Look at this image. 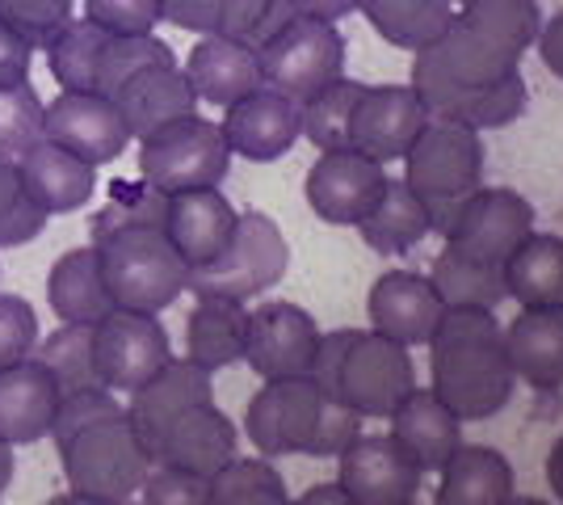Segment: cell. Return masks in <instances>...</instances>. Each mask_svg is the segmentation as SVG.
Listing matches in <instances>:
<instances>
[{"label": "cell", "instance_id": "6da1fadb", "mask_svg": "<svg viewBox=\"0 0 563 505\" xmlns=\"http://www.w3.org/2000/svg\"><path fill=\"white\" fill-rule=\"evenodd\" d=\"M542 25L539 0H463L454 22L417 51L412 89L433 119L496 131L526 114L521 59Z\"/></svg>", "mask_w": 563, "mask_h": 505}, {"label": "cell", "instance_id": "7a4b0ae2", "mask_svg": "<svg viewBox=\"0 0 563 505\" xmlns=\"http://www.w3.org/2000/svg\"><path fill=\"white\" fill-rule=\"evenodd\" d=\"M433 396L459 421H488L514 400L505 325L488 308H446L429 337Z\"/></svg>", "mask_w": 563, "mask_h": 505}, {"label": "cell", "instance_id": "3957f363", "mask_svg": "<svg viewBox=\"0 0 563 505\" xmlns=\"http://www.w3.org/2000/svg\"><path fill=\"white\" fill-rule=\"evenodd\" d=\"M249 442L257 455H311L332 459L362 433V417L336 405L311 375L295 380H265L244 413Z\"/></svg>", "mask_w": 563, "mask_h": 505}, {"label": "cell", "instance_id": "277c9868", "mask_svg": "<svg viewBox=\"0 0 563 505\" xmlns=\"http://www.w3.org/2000/svg\"><path fill=\"white\" fill-rule=\"evenodd\" d=\"M311 380L329 392L336 405L366 417H391L396 405L417 387L412 354L375 329H332L320 337V354Z\"/></svg>", "mask_w": 563, "mask_h": 505}, {"label": "cell", "instance_id": "5b68a950", "mask_svg": "<svg viewBox=\"0 0 563 505\" xmlns=\"http://www.w3.org/2000/svg\"><path fill=\"white\" fill-rule=\"evenodd\" d=\"M404 161V182L429 211V223L446 237L459 207L484 186V144L479 131H471L454 119H433L417 131Z\"/></svg>", "mask_w": 563, "mask_h": 505}, {"label": "cell", "instance_id": "8992f818", "mask_svg": "<svg viewBox=\"0 0 563 505\" xmlns=\"http://www.w3.org/2000/svg\"><path fill=\"white\" fill-rule=\"evenodd\" d=\"M93 249L101 257L106 287L114 295V308L161 316L189 287V265L181 262V253L173 249L161 223L118 228L93 241Z\"/></svg>", "mask_w": 563, "mask_h": 505}, {"label": "cell", "instance_id": "52a82bcc", "mask_svg": "<svg viewBox=\"0 0 563 505\" xmlns=\"http://www.w3.org/2000/svg\"><path fill=\"white\" fill-rule=\"evenodd\" d=\"M55 447H59V468L68 476V488L114 497V502H131L147 481V472L156 468L126 409L64 433Z\"/></svg>", "mask_w": 563, "mask_h": 505}, {"label": "cell", "instance_id": "ba28073f", "mask_svg": "<svg viewBox=\"0 0 563 505\" xmlns=\"http://www.w3.org/2000/svg\"><path fill=\"white\" fill-rule=\"evenodd\" d=\"M286 265H290V249H286L278 223L265 211H240L232 241L223 244V253L214 262L189 270L186 290L249 304L269 287H278Z\"/></svg>", "mask_w": 563, "mask_h": 505}, {"label": "cell", "instance_id": "9c48e42d", "mask_svg": "<svg viewBox=\"0 0 563 505\" xmlns=\"http://www.w3.org/2000/svg\"><path fill=\"white\" fill-rule=\"evenodd\" d=\"M228 168H232V147L219 122L198 119V110L140 140V177L161 194L219 186Z\"/></svg>", "mask_w": 563, "mask_h": 505}, {"label": "cell", "instance_id": "30bf717a", "mask_svg": "<svg viewBox=\"0 0 563 505\" xmlns=\"http://www.w3.org/2000/svg\"><path fill=\"white\" fill-rule=\"evenodd\" d=\"M257 64L261 85H269L282 97L303 106L307 97H316L320 89H329L336 76H345V39H341L336 22L295 13L265 47H257Z\"/></svg>", "mask_w": 563, "mask_h": 505}, {"label": "cell", "instance_id": "8fae6325", "mask_svg": "<svg viewBox=\"0 0 563 505\" xmlns=\"http://www.w3.org/2000/svg\"><path fill=\"white\" fill-rule=\"evenodd\" d=\"M173 362L168 329L152 312L114 308L93 325V366L110 392H135Z\"/></svg>", "mask_w": 563, "mask_h": 505}, {"label": "cell", "instance_id": "7c38bea8", "mask_svg": "<svg viewBox=\"0 0 563 505\" xmlns=\"http://www.w3.org/2000/svg\"><path fill=\"white\" fill-rule=\"evenodd\" d=\"M320 325L316 316L290 304V299H269L249 312V341H244V362L261 380H295L311 375L316 354H320Z\"/></svg>", "mask_w": 563, "mask_h": 505}, {"label": "cell", "instance_id": "4fadbf2b", "mask_svg": "<svg viewBox=\"0 0 563 505\" xmlns=\"http://www.w3.org/2000/svg\"><path fill=\"white\" fill-rule=\"evenodd\" d=\"M43 140L68 147L71 156H80V161H89L93 168H101L126 152L131 131H126L118 106L106 94H93V89H64L55 101H47Z\"/></svg>", "mask_w": 563, "mask_h": 505}, {"label": "cell", "instance_id": "5bb4252c", "mask_svg": "<svg viewBox=\"0 0 563 505\" xmlns=\"http://www.w3.org/2000/svg\"><path fill=\"white\" fill-rule=\"evenodd\" d=\"M429 122V110L412 85H362L350 119V147L378 165L399 161Z\"/></svg>", "mask_w": 563, "mask_h": 505}, {"label": "cell", "instance_id": "9a60e30c", "mask_svg": "<svg viewBox=\"0 0 563 505\" xmlns=\"http://www.w3.org/2000/svg\"><path fill=\"white\" fill-rule=\"evenodd\" d=\"M383 186H387V173L371 156L353 147L320 152V161L307 173V207L332 228H357L362 216L375 207Z\"/></svg>", "mask_w": 563, "mask_h": 505}, {"label": "cell", "instance_id": "2e32d148", "mask_svg": "<svg viewBox=\"0 0 563 505\" xmlns=\"http://www.w3.org/2000/svg\"><path fill=\"white\" fill-rule=\"evenodd\" d=\"M336 484L357 505H408L421 493V468L399 451L391 433H357L341 451Z\"/></svg>", "mask_w": 563, "mask_h": 505}, {"label": "cell", "instance_id": "e0dca14e", "mask_svg": "<svg viewBox=\"0 0 563 505\" xmlns=\"http://www.w3.org/2000/svg\"><path fill=\"white\" fill-rule=\"evenodd\" d=\"M534 232V207L517 190H479L459 207L454 223L446 228V241L467 249L484 262L505 265L517 244Z\"/></svg>", "mask_w": 563, "mask_h": 505}, {"label": "cell", "instance_id": "ac0fdd59", "mask_svg": "<svg viewBox=\"0 0 563 505\" xmlns=\"http://www.w3.org/2000/svg\"><path fill=\"white\" fill-rule=\"evenodd\" d=\"M235 447H240V433H235L232 417L214 400H202V405L177 413L161 430V438L152 442V463L211 481L219 468H228L235 459Z\"/></svg>", "mask_w": 563, "mask_h": 505}, {"label": "cell", "instance_id": "d6986e66", "mask_svg": "<svg viewBox=\"0 0 563 505\" xmlns=\"http://www.w3.org/2000/svg\"><path fill=\"white\" fill-rule=\"evenodd\" d=\"M219 131H223V140L232 147V156H244L253 165L282 161L295 147V140L303 135V127H299V101H290L278 89L261 85V89L244 94L240 101H232L223 110Z\"/></svg>", "mask_w": 563, "mask_h": 505}, {"label": "cell", "instance_id": "ffe728a7", "mask_svg": "<svg viewBox=\"0 0 563 505\" xmlns=\"http://www.w3.org/2000/svg\"><path fill=\"white\" fill-rule=\"evenodd\" d=\"M442 312H446L442 295L433 290L429 274H417V270L378 274L375 287H371V299H366L371 329L399 341V345H429Z\"/></svg>", "mask_w": 563, "mask_h": 505}, {"label": "cell", "instance_id": "44dd1931", "mask_svg": "<svg viewBox=\"0 0 563 505\" xmlns=\"http://www.w3.org/2000/svg\"><path fill=\"white\" fill-rule=\"evenodd\" d=\"M110 101L118 106L131 140H143V135L168 127L173 119H186V114L198 110V94H194V85L186 80V68L177 59L147 64L140 73H131L110 94Z\"/></svg>", "mask_w": 563, "mask_h": 505}, {"label": "cell", "instance_id": "7402d4cb", "mask_svg": "<svg viewBox=\"0 0 563 505\" xmlns=\"http://www.w3.org/2000/svg\"><path fill=\"white\" fill-rule=\"evenodd\" d=\"M299 9L290 0H165V22L189 34H228L257 51Z\"/></svg>", "mask_w": 563, "mask_h": 505}, {"label": "cell", "instance_id": "603a6c76", "mask_svg": "<svg viewBox=\"0 0 563 505\" xmlns=\"http://www.w3.org/2000/svg\"><path fill=\"white\" fill-rule=\"evenodd\" d=\"M235 211L228 202V194L219 186H202V190H181L168 194L165 207V237L173 249L181 253V262L189 270L214 262L223 253V244L232 241L235 232Z\"/></svg>", "mask_w": 563, "mask_h": 505}, {"label": "cell", "instance_id": "cb8c5ba5", "mask_svg": "<svg viewBox=\"0 0 563 505\" xmlns=\"http://www.w3.org/2000/svg\"><path fill=\"white\" fill-rule=\"evenodd\" d=\"M59 384L38 359L13 362L0 371V438L9 447H25L51 438L55 413H59Z\"/></svg>", "mask_w": 563, "mask_h": 505}, {"label": "cell", "instance_id": "d4e9b609", "mask_svg": "<svg viewBox=\"0 0 563 505\" xmlns=\"http://www.w3.org/2000/svg\"><path fill=\"white\" fill-rule=\"evenodd\" d=\"M18 168L30 198L47 211V216H68L80 211L97 190V168L80 156H71L68 147L51 144V140H34L30 147L18 152Z\"/></svg>", "mask_w": 563, "mask_h": 505}, {"label": "cell", "instance_id": "484cf974", "mask_svg": "<svg viewBox=\"0 0 563 505\" xmlns=\"http://www.w3.org/2000/svg\"><path fill=\"white\" fill-rule=\"evenodd\" d=\"M186 80L194 85L198 101L228 110L244 94L261 89L257 51L228 34H202L186 59Z\"/></svg>", "mask_w": 563, "mask_h": 505}, {"label": "cell", "instance_id": "4316f807", "mask_svg": "<svg viewBox=\"0 0 563 505\" xmlns=\"http://www.w3.org/2000/svg\"><path fill=\"white\" fill-rule=\"evenodd\" d=\"M391 438L421 472H442L450 455L463 447V421L433 392L412 387L391 413Z\"/></svg>", "mask_w": 563, "mask_h": 505}, {"label": "cell", "instance_id": "83f0119b", "mask_svg": "<svg viewBox=\"0 0 563 505\" xmlns=\"http://www.w3.org/2000/svg\"><path fill=\"white\" fill-rule=\"evenodd\" d=\"M202 400H214L211 371H202L198 362L189 359H173L165 371H156L147 384L131 392L126 417H131L135 433L143 438V447L152 451V442L161 438L168 421L177 413H186L189 405H202Z\"/></svg>", "mask_w": 563, "mask_h": 505}, {"label": "cell", "instance_id": "f1b7e54d", "mask_svg": "<svg viewBox=\"0 0 563 505\" xmlns=\"http://www.w3.org/2000/svg\"><path fill=\"white\" fill-rule=\"evenodd\" d=\"M505 350L521 384L563 387V308H521L505 325Z\"/></svg>", "mask_w": 563, "mask_h": 505}, {"label": "cell", "instance_id": "f546056e", "mask_svg": "<svg viewBox=\"0 0 563 505\" xmlns=\"http://www.w3.org/2000/svg\"><path fill=\"white\" fill-rule=\"evenodd\" d=\"M47 299L51 312L59 316L64 325H97L114 312V295L106 287L101 274V257L97 249H71L59 262L51 265L47 274Z\"/></svg>", "mask_w": 563, "mask_h": 505}, {"label": "cell", "instance_id": "4dcf8cb0", "mask_svg": "<svg viewBox=\"0 0 563 505\" xmlns=\"http://www.w3.org/2000/svg\"><path fill=\"white\" fill-rule=\"evenodd\" d=\"M244 341H249V308L219 295H198L186 320V359L214 375L244 359Z\"/></svg>", "mask_w": 563, "mask_h": 505}, {"label": "cell", "instance_id": "1f68e13d", "mask_svg": "<svg viewBox=\"0 0 563 505\" xmlns=\"http://www.w3.org/2000/svg\"><path fill=\"white\" fill-rule=\"evenodd\" d=\"M514 497V468L496 447H459L442 468L433 505H505Z\"/></svg>", "mask_w": 563, "mask_h": 505}, {"label": "cell", "instance_id": "d6a6232c", "mask_svg": "<svg viewBox=\"0 0 563 505\" xmlns=\"http://www.w3.org/2000/svg\"><path fill=\"white\" fill-rule=\"evenodd\" d=\"M505 290L521 308H563V237L530 232L505 262Z\"/></svg>", "mask_w": 563, "mask_h": 505}, {"label": "cell", "instance_id": "836d02e7", "mask_svg": "<svg viewBox=\"0 0 563 505\" xmlns=\"http://www.w3.org/2000/svg\"><path fill=\"white\" fill-rule=\"evenodd\" d=\"M357 232H362V241L371 244L375 253L399 257V253L417 249L433 232V223H429V211H424L421 198L408 190V182H391L387 177V186L375 198V207L362 216Z\"/></svg>", "mask_w": 563, "mask_h": 505}, {"label": "cell", "instance_id": "e575fe53", "mask_svg": "<svg viewBox=\"0 0 563 505\" xmlns=\"http://www.w3.org/2000/svg\"><path fill=\"white\" fill-rule=\"evenodd\" d=\"M429 283L442 295L446 308H488V312H496V304L509 299L505 265L484 262V257H475V253H467V249H459V244L450 241L438 253L433 270H429Z\"/></svg>", "mask_w": 563, "mask_h": 505}, {"label": "cell", "instance_id": "d590c367", "mask_svg": "<svg viewBox=\"0 0 563 505\" xmlns=\"http://www.w3.org/2000/svg\"><path fill=\"white\" fill-rule=\"evenodd\" d=\"M357 9L383 43L412 51V55L429 47L454 22L450 0H357Z\"/></svg>", "mask_w": 563, "mask_h": 505}, {"label": "cell", "instance_id": "8d00e7d4", "mask_svg": "<svg viewBox=\"0 0 563 505\" xmlns=\"http://www.w3.org/2000/svg\"><path fill=\"white\" fill-rule=\"evenodd\" d=\"M110 30H101L89 18H71L47 47V68L51 76L64 85V89H93L97 80V59H101V47H106ZM97 94V89H93Z\"/></svg>", "mask_w": 563, "mask_h": 505}, {"label": "cell", "instance_id": "74e56055", "mask_svg": "<svg viewBox=\"0 0 563 505\" xmlns=\"http://www.w3.org/2000/svg\"><path fill=\"white\" fill-rule=\"evenodd\" d=\"M34 359L47 366L64 396L80 387H106L93 366V325H59L51 337H38Z\"/></svg>", "mask_w": 563, "mask_h": 505}, {"label": "cell", "instance_id": "f35d334b", "mask_svg": "<svg viewBox=\"0 0 563 505\" xmlns=\"http://www.w3.org/2000/svg\"><path fill=\"white\" fill-rule=\"evenodd\" d=\"M357 94H362V80L336 76L329 89H320V94L307 97L303 106H299V127H303V135L320 152L350 147V119L353 106H357Z\"/></svg>", "mask_w": 563, "mask_h": 505}, {"label": "cell", "instance_id": "ab89813d", "mask_svg": "<svg viewBox=\"0 0 563 505\" xmlns=\"http://www.w3.org/2000/svg\"><path fill=\"white\" fill-rule=\"evenodd\" d=\"M211 505H290V493L269 459L235 455L211 476Z\"/></svg>", "mask_w": 563, "mask_h": 505}, {"label": "cell", "instance_id": "60d3db41", "mask_svg": "<svg viewBox=\"0 0 563 505\" xmlns=\"http://www.w3.org/2000/svg\"><path fill=\"white\" fill-rule=\"evenodd\" d=\"M47 211L30 198L13 152H0V249L30 244L47 228Z\"/></svg>", "mask_w": 563, "mask_h": 505}, {"label": "cell", "instance_id": "b9f144b4", "mask_svg": "<svg viewBox=\"0 0 563 505\" xmlns=\"http://www.w3.org/2000/svg\"><path fill=\"white\" fill-rule=\"evenodd\" d=\"M165 207L168 194L147 186L143 177L140 182H110V194H106L93 223H89V232H93V241H101L118 228H135V223H161L165 228Z\"/></svg>", "mask_w": 563, "mask_h": 505}, {"label": "cell", "instance_id": "7bdbcfd3", "mask_svg": "<svg viewBox=\"0 0 563 505\" xmlns=\"http://www.w3.org/2000/svg\"><path fill=\"white\" fill-rule=\"evenodd\" d=\"M165 59H177V55L156 34H110L101 47V59H97L93 89L110 97L131 73H140L147 64H165Z\"/></svg>", "mask_w": 563, "mask_h": 505}, {"label": "cell", "instance_id": "ee69618b", "mask_svg": "<svg viewBox=\"0 0 563 505\" xmlns=\"http://www.w3.org/2000/svg\"><path fill=\"white\" fill-rule=\"evenodd\" d=\"M43 119H47V101L34 94L30 80L0 85V152H22L34 140H43Z\"/></svg>", "mask_w": 563, "mask_h": 505}, {"label": "cell", "instance_id": "f6af8a7d", "mask_svg": "<svg viewBox=\"0 0 563 505\" xmlns=\"http://www.w3.org/2000/svg\"><path fill=\"white\" fill-rule=\"evenodd\" d=\"M76 18V0H0V22L34 51H43Z\"/></svg>", "mask_w": 563, "mask_h": 505}, {"label": "cell", "instance_id": "bcb514c9", "mask_svg": "<svg viewBox=\"0 0 563 505\" xmlns=\"http://www.w3.org/2000/svg\"><path fill=\"white\" fill-rule=\"evenodd\" d=\"M38 316L25 304L22 295H9L0 290V371L13 366V362L34 359L38 350Z\"/></svg>", "mask_w": 563, "mask_h": 505}, {"label": "cell", "instance_id": "7dc6e473", "mask_svg": "<svg viewBox=\"0 0 563 505\" xmlns=\"http://www.w3.org/2000/svg\"><path fill=\"white\" fill-rule=\"evenodd\" d=\"M85 18L110 34H152L165 22V0H85Z\"/></svg>", "mask_w": 563, "mask_h": 505}, {"label": "cell", "instance_id": "c3c4849f", "mask_svg": "<svg viewBox=\"0 0 563 505\" xmlns=\"http://www.w3.org/2000/svg\"><path fill=\"white\" fill-rule=\"evenodd\" d=\"M140 505H211V481L156 463L140 488Z\"/></svg>", "mask_w": 563, "mask_h": 505}, {"label": "cell", "instance_id": "681fc988", "mask_svg": "<svg viewBox=\"0 0 563 505\" xmlns=\"http://www.w3.org/2000/svg\"><path fill=\"white\" fill-rule=\"evenodd\" d=\"M30 59L34 47L18 39L9 25L0 22V85H13V80H30Z\"/></svg>", "mask_w": 563, "mask_h": 505}, {"label": "cell", "instance_id": "f907efd6", "mask_svg": "<svg viewBox=\"0 0 563 505\" xmlns=\"http://www.w3.org/2000/svg\"><path fill=\"white\" fill-rule=\"evenodd\" d=\"M539 55L542 64H547V73L560 76L563 80V9L555 13V18H547V25H539Z\"/></svg>", "mask_w": 563, "mask_h": 505}, {"label": "cell", "instance_id": "816d5d0a", "mask_svg": "<svg viewBox=\"0 0 563 505\" xmlns=\"http://www.w3.org/2000/svg\"><path fill=\"white\" fill-rule=\"evenodd\" d=\"M303 18H320V22H341L357 9V0H290Z\"/></svg>", "mask_w": 563, "mask_h": 505}, {"label": "cell", "instance_id": "f5cc1de1", "mask_svg": "<svg viewBox=\"0 0 563 505\" xmlns=\"http://www.w3.org/2000/svg\"><path fill=\"white\" fill-rule=\"evenodd\" d=\"M290 505H357V502H353L341 484L332 481V484H311V488H303Z\"/></svg>", "mask_w": 563, "mask_h": 505}, {"label": "cell", "instance_id": "db71d44e", "mask_svg": "<svg viewBox=\"0 0 563 505\" xmlns=\"http://www.w3.org/2000/svg\"><path fill=\"white\" fill-rule=\"evenodd\" d=\"M547 484H551V493L563 502V433L560 442L551 447V455H547Z\"/></svg>", "mask_w": 563, "mask_h": 505}, {"label": "cell", "instance_id": "11a10c76", "mask_svg": "<svg viewBox=\"0 0 563 505\" xmlns=\"http://www.w3.org/2000/svg\"><path fill=\"white\" fill-rule=\"evenodd\" d=\"M47 505H135V502H114V497H93V493H76V488H68V493L51 497Z\"/></svg>", "mask_w": 563, "mask_h": 505}, {"label": "cell", "instance_id": "9f6ffc18", "mask_svg": "<svg viewBox=\"0 0 563 505\" xmlns=\"http://www.w3.org/2000/svg\"><path fill=\"white\" fill-rule=\"evenodd\" d=\"M9 484H13V447L0 438V497H4Z\"/></svg>", "mask_w": 563, "mask_h": 505}, {"label": "cell", "instance_id": "6f0895ef", "mask_svg": "<svg viewBox=\"0 0 563 505\" xmlns=\"http://www.w3.org/2000/svg\"><path fill=\"white\" fill-rule=\"evenodd\" d=\"M505 505H551V502H542V497H517V493H514Z\"/></svg>", "mask_w": 563, "mask_h": 505}, {"label": "cell", "instance_id": "680465c9", "mask_svg": "<svg viewBox=\"0 0 563 505\" xmlns=\"http://www.w3.org/2000/svg\"><path fill=\"white\" fill-rule=\"evenodd\" d=\"M450 4H463V0H450Z\"/></svg>", "mask_w": 563, "mask_h": 505}, {"label": "cell", "instance_id": "91938a15", "mask_svg": "<svg viewBox=\"0 0 563 505\" xmlns=\"http://www.w3.org/2000/svg\"><path fill=\"white\" fill-rule=\"evenodd\" d=\"M408 505H417V502H408Z\"/></svg>", "mask_w": 563, "mask_h": 505}]
</instances>
